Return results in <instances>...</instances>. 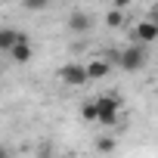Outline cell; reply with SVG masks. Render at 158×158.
<instances>
[{"instance_id": "cell-1", "label": "cell", "mask_w": 158, "mask_h": 158, "mask_svg": "<svg viewBox=\"0 0 158 158\" xmlns=\"http://www.w3.org/2000/svg\"><path fill=\"white\" fill-rule=\"evenodd\" d=\"M146 59H149V53H146V44H130V47H124V50L115 56L118 68H121V71H127V74L139 71V68L146 65Z\"/></svg>"}, {"instance_id": "cell-2", "label": "cell", "mask_w": 158, "mask_h": 158, "mask_svg": "<svg viewBox=\"0 0 158 158\" xmlns=\"http://www.w3.org/2000/svg\"><path fill=\"white\" fill-rule=\"evenodd\" d=\"M96 106H99V124L115 127L118 124V115H121V96L118 93H106V96L96 99Z\"/></svg>"}, {"instance_id": "cell-3", "label": "cell", "mask_w": 158, "mask_h": 158, "mask_svg": "<svg viewBox=\"0 0 158 158\" xmlns=\"http://www.w3.org/2000/svg\"><path fill=\"white\" fill-rule=\"evenodd\" d=\"M59 81L68 84V87H84V84L90 81L87 65H81V62H65V65L59 68Z\"/></svg>"}, {"instance_id": "cell-4", "label": "cell", "mask_w": 158, "mask_h": 158, "mask_svg": "<svg viewBox=\"0 0 158 158\" xmlns=\"http://www.w3.org/2000/svg\"><path fill=\"white\" fill-rule=\"evenodd\" d=\"M130 40L133 44H155L158 40V22L155 19H143V22H136L133 25V31H130Z\"/></svg>"}, {"instance_id": "cell-5", "label": "cell", "mask_w": 158, "mask_h": 158, "mask_svg": "<svg viewBox=\"0 0 158 158\" xmlns=\"http://www.w3.org/2000/svg\"><path fill=\"white\" fill-rule=\"evenodd\" d=\"M68 31H74V34H87L90 28H93V19H90V13H81V10H74L71 16H68Z\"/></svg>"}, {"instance_id": "cell-6", "label": "cell", "mask_w": 158, "mask_h": 158, "mask_svg": "<svg viewBox=\"0 0 158 158\" xmlns=\"http://www.w3.org/2000/svg\"><path fill=\"white\" fill-rule=\"evenodd\" d=\"M22 34L25 31H19V28H0V53H10L22 40Z\"/></svg>"}, {"instance_id": "cell-7", "label": "cell", "mask_w": 158, "mask_h": 158, "mask_svg": "<svg viewBox=\"0 0 158 158\" xmlns=\"http://www.w3.org/2000/svg\"><path fill=\"white\" fill-rule=\"evenodd\" d=\"M109 71H112V62H109V59H90V62H87V74H90V81H102Z\"/></svg>"}, {"instance_id": "cell-8", "label": "cell", "mask_w": 158, "mask_h": 158, "mask_svg": "<svg viewBox=\"0 0 158 158\" xmlns=\"http://www.w3.org/2000/svg\"><path fill=\"white\" fill-rule=\"evenodd\" d=\"M10 59H13V62H19V65H25V62L31 59V44H28V37H25V34H22V40L10 50Z\"/></svg>"}, {"instance_id": "cell-9", "label": "cell", "mask_w": 158, "mask_h": 158, "mask_svg": "<svg viewBox=\"0 0 158 158\" xmlns=\"http://www.w3.org/2000/svg\"><path fill=\"white\" fill-rule=\"evenodd\" d=\"M81 118H84V121H90V124H93V121H99V106H96V99H87V102L81 106Z\"/></svg>"}, {"instance_id": "cell-10", "label": "cell", "mask_w": 158, "mask_h": 158, "mask_svg": "<svg viewBox=\"0 0 158 158\" xmlns=\"http://www.w3.org/2000/svg\"><path fill=\"white\" fill-rule=\"evenodd\" d=\"M106 25H109V28H121V25H124V13L112 6V10L106 13Z\"/></svg>"}, {"instance_id": "cell-11", "label": "cell", "mask_w": 158, "mask_h": 158, "mask_svg": "<svg viewBox=\"0 0 158 158\" xmlns=\"http://www.w3.org/2000/svg\"><path fill=\"white\" fill-rule=\"evenodd\" d=\"M115 146H118L115 136H99V139H96V152H102V155H112Z\"/></svg>"}, {"instance_id": "cell-12", "label": "cell", "mask_w": 158, "mask_h": 158, "mask_svg": "<svg viewBox=\"0 0 158 158\" xmlns=\"http://www.w3.org/2000/svg\"><path fill=\"white\" fill-rule=\"evenodd\" d=\"M50 3L53 0H22V6L28 13H44V10H50Z\"/></svg>"}, {"instance_id": "cell-13", "label": "cell", "mask_w": 158, "mask_h": 158, "mask_svg": "<svg viewBox=\"0 0 158 158\" xmlns=\"http://www.w3.org/2000/svg\"><path fill=\"white\" fill-rule=\"evenodd\" d=\"M112 6L115 10H124V6H130V0H112Z\"/></svg>"}, {"instance_id": "cell-14", "label": "cell", "mask_w": 158, "mask_h": 158, "mask_svg": "<svg viewBox=\"0 0 158 158\" xmlns=\"http://www.w3.org/2000/svg\"><path fill=\"white\" fill-rule=\"evenodd\" d=\"M0 158H13V155H10V149H6L3 143H0Z\"/></svg>"}, {"instance_id": "cell-15", "label": "cell", "mask_w": 158, "mask_h": 158, "mask_svg": "<svg viewBox=\"0 0 158 158\" xmlns=\"http://www.w3.org/2000/svg\"><path fill=\"white\" fill-rule=\"evenodd\" d=\"M152 19H155V22H158V3H155V10H152Z\"/></svg>"}]
</instances>
